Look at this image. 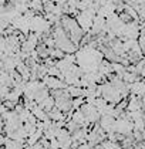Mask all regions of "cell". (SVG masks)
Wrapping results in <instances>:
<instances>
[{
	"label": "cell",
	"instance_id": "7a4b0ae2",
	"mask_svg": "<svg viewBox=\"0 0 145 149\" xmlns=\"http://www.w3.org/2000/svg\"><path fill=\"white\" fill-rule=\"evenodd\" d=\"M138 44H139V48H141L142 54H145V36L144 34H139V37H138Z\"/></svg>",
	"mask_w": 145,
	"mask_h": 149
},
{
	"label": "cell",
	"instance_id": "6da1fadb",
	"mask_svg": "<svg viewBox=\"0 0 145 149\" xmlns=\"http://www.w3.org/2000/svg\"><path fill=\"white\" fill-rule=\"evenodd\" d=\"M43 82L47 85V88H50V90H66V88H67L66 81L60 80V78H57V77L46 75L44 78H43Z\"/></svg>",
	"mask_w": 145,
	"mask_h": 149
}]
</instances>
